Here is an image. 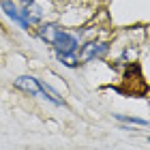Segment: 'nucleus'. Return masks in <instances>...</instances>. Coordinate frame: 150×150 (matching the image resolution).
<instances>
[{
	"mask_svg": "<svg viewBox=\"0 0 150 150\" xmlns=\"http://www.w3.org/2000/svg\"><path fill=\"white\" fill-rule=\"evenodd\" d=\"M110 54H112V45H110V41H103V39L81 41V45L77 50V56H79V62L81 64L103 62V60H107Z\"/></svg>",
	"mask_w": 150,
	"mask_h": 150,
	"instance_id": "nucleus-1",
	"label": "nucleus"
},
{
	"mask_svg": "<svg viewBox=\"0 0 150 150\" xmlns=\"http://www.w3.org/2000/svg\"><path fill=\"white\" fill-rule=\"evenodd\" d=\"M79 45H81V37L77 35V32H71L67 28L60 30V35L52 43L54 54H73V52L79 50Z\"/></svg>",
	"mask_w": 150,
	"mask_h": 150,
	"instance_id": "nucleus-2",
	"label": "nucleus"
},
{
	"mask_svg": "<svg viewBox=\"0 0 150 150\" xmlns=\"http://www.w3.org/2000/svg\"><path fill=\"white\" fill-rule=\"evenodd\" d=\"M19 15H22V22H24V30H30L32 26H39L43 22L45 11L37 0H32V2H26L22 9H19Z\"/></svg>",
	"mask_w": 150,
	"mask_h": 150,
	"instance_id": "nucleus-3",
	"label": "nucleus"
},
{
	"mask_svg": "<svg viewBox=\"0 0 150 150\" xmlns=\"http://www.w3.org/2000/svg\"><path fill=\"white\" fill-rule=\"evenodd\" d=\"M13 86H15V90L28 94V97L41 99V79L35 77V75H19V77L13 79Z\"/></svg>",
	"mask_w": 150,
	"mask_h": 150,
	"instance_id": "nucleus-4",
	"label": "nucleus"
},
{
	"mask_svg": "<svg viewBox=\"0 0 150 150\" xmlns=\"http://www.w3.org/2000/svg\"><path fill=\"white\" fill-rule=\"evenodd\" d=\"M60 30H62V26L56 24V22H41L37 26V37L43 41V43L52 45L54 41H56V37L60 35Z\"/></svg>",
	"mask_w": 150,
	"mask_h": 150,
	"instance_id": "nucleus-5",
	"label": "nucleus"
},
{
	"mask_svg": "<svg viewBox=\"0 0 150 150\" xmlns=\"http://www.w3.org/2000/svg\"><path fill=\"white\" fill-rule=\"evenodd\" d=\"M114 120H118L120 125H127V127H139V129H146L150 127V122L142 116H133V114H112Z\"/></svg>",
	"mask_w": 150,
	"mask_h": 150,
	"instance_id": "nucleus-6",
	"label": "nucleus"
},
{
	"mask_svg": "<svg viewBox=\"0 0 150 150\" xmlns=\"http://www.w3.org/2000/svg\"><path fill=\"white\" fill-rule=\"evenodd\" d=\"M0 9H2V13L11 19L13 24H17L19 28H24V22H22V15H19V9L15 6L13 0H0Z\"/></svg>",
	"mask_w": 150,
	"mask_h": 150,
	"instance_id": "nucleus-7",
	"label": "nucleus"
},
{
	"mask_svg": "<svg viewBox=\"0 0 150 150\" xmlns=\"http://www.w3.org/2000/svg\"><path fill=\"white\" fill-rule=\"evenodd\" d=\"M56 60L64 67V69H71V71H75V69H79V67H81L77 52H73V54H56Z\"/></svg>",
	"mask_w": 150,
	"mask_h": 150,
	"instance_id": "nucleus-8",
	"label": "nucleus"
},
{
	"mask_svg": "<svg viewBox=\"0 0 150 150\" xmlns=\"http://www.w3.org/2000/svg\"><path fill=\"white\" fill-rule=\"evenodd\" d=\"M19 2H24V4H26V2H32V0H19Z\"/></svg>",
	"mask_w": 150,
	"mask_h": 150,
	"instance_id": "nucleus-9",
	"label": "nucleus"
},
{
	"mask_svg": "<svg viewBox=\"0 0 150 150\" xmlns=\"http://www.w3.org/2000/svg\"><path fill=\"white\" fill-rule=\"evenodd\" d=\"M148 142H150V135H148Z\"/></svg>",
	"mask_w": 150,
	"mask_h": 150,
	"instance_id": "nucleus-10",
	"label": "nucleus"
}]
</instances>
